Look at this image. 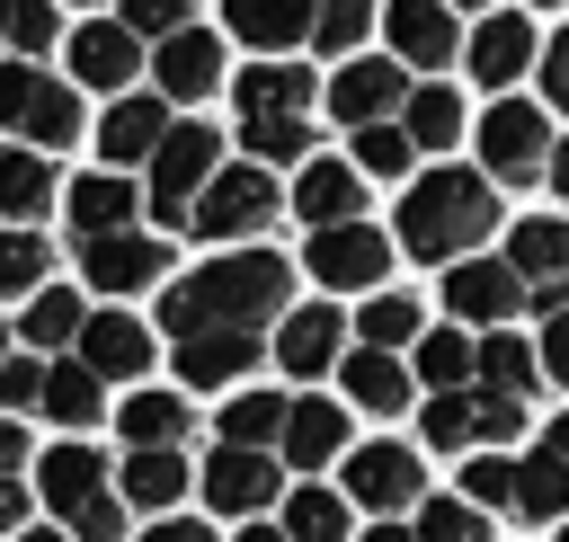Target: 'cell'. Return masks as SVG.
Wrapping results in <instances>:
<instances>
[{"instance_id": "3", "label": "cell", "mask_w": 569, "mask_h": 542, "mask_svg": "<svg viewBox=\"0 0 569 542\" xmlns=\"http://www.w3.org/2000/svg\"><path fill=\"white\" fill-rule=\"evenodd\" d=\"M480 160L498 169V187L551 178V124H542V107H525V98H498V107L480 116Z\"/></svg>"}, {"instance_id": "16", "label": "cell", "mask_w": 569, "mask_h": 542, "mask_svg": "<svg viewBox=\"0 0 569 542\" xmlns=\"http://www.w3.org/2000/svg\"><path fill=\"white\" fill-rule=\"evenodd\" d=\"M133 62H142V44H133V27H124V18H107V27H80V36H71V71H80L89 89H124V80H133Z\"/></svg>"}, {"instance_id": "43", "label": "cell", "mask_w": 569, "mask_h": 542, "mask_svg": "<svg viewBox=\"0 0 569 542\" xmlns=\"http://www.w3.org/2000/svg\"><path fill=\"white\" fill-rule=\"evenodd\" d=\"M44 258H53V249H44L36 231H0V293H27V284L44 275Z\"/></svg>"}, {"instance_id": "19", "label": "cell", "mask_w": 569, "mask_h": 542, "mask_svg": "<svg viewBox=\"0 0 569 542\" xmlns=\"http://www.w3.org/2000/svg\"><path fill=\"white\" fill-rule=\"evenodd\" d=\"M213 80H222L213 27H187V36H169V44H160V89H169V98H204Z\"/></svg>"}, {"instance_id": "59", "label": "cell", "mask_w": 569, "mask_h": 542, "mask_svg": "<svg viewBox=\"0 0 569 542\" xmlns=\"http://www.w3.org/2000/svg\"><path fill=\"white\" fill-rule=\"evenodd\" d=\"M365 542H418V533H400V524H373V533H365Z\"/></svg>"}, {"instance_id": "54", "label": "cell", "mask_w": 569, "mask_h": 542, "mask_svg": "<svg viewBox=\"0 0 569 542\" xmlns=\"http://www.w3.org/2000/svg\"><path fill=\"white\" fill-rule=\"evenodd\" d=\"M0 524H27V489L18 480H0Z\"/></svg>"}, {"instance_id": "50", "label": "cell", "mask_w": 569, "mask_h": 542, "mask_svg": "<svg viewBox=\"0 0 569 542\" xmlns=\"http://www.w3.org/2000/svg\"><path fill=\"white\" fill-rule=\"evenodd\" d=\"M116 533H124V506H116V498L71 506V542H116Z\"/></svg>"}, {"instance_id": "25", "label": "cell", "mask_w": 569, "mask_h": 542, "mask_svg": "<svg viewBox=\"0 0 569 542\" xmlns=\"http://www.w3.org/2000/svg\"><path fill=\"white\" fill-rule=\"evenodd\" d=\"M293 204H302L320 231H347V222H356V169L311 160V169H302V187H293Z\"/></svg>"}, {"instance_id": "51", "label": "cell", "mask_w": 569, "mask_h": 542, "mask_svg": "<svg viewBox=\"0 0 569 542\" xmlns=\"http://www.w3.org/2000/svg\"><path fill=\"white\" fill-rule=\"evenodd\" d=\"M178 18H187V9H178V0H151V9H142V0H133V9H124V27H133V36H142V27H151V36H187V27H178Z\"/></svg>"}, {"instance_id": "29", "label": "cell", "mask_w": 569, "mask_h": 542, "mask_svg": "<svg viewBox=\"0 0 569 542\" xmlns=\"http://www.w3.org/2000/svg\"><path fill=\"white\" fill-rule=\"evenodd\" d=\"M44 204H53V169H44V151H0V213L36 222Z\"/></svg>"}, {"instance_id": "61", "label": "cell", "mask_w": 569, "mask_h": 542, "mask_svg": "<svg viewBox=\"0 0 569 542\" xmlns=\"http://www.w3.org/2000/svg\"><path fill=\"white\" fill-rule=\"evenodd\" d=\"M0 44H9V27H0Z\"/></svg>"}, {"instance_id": "9", "label": "cell", "mask_w": 569, "mask_h": 542, "mask_svg": "<svg viewBox=\"0 0 569 542\" xmlns=\"http://www.w3.org/2000/svg\"><path fill=\"white\" fill-rule=\"evenodd\" d=\"M391 107H409V89H400V71H391V62H347V71H338V89H329V116H338V124H356V133H373Z\"/></svg>"}, {"instance_id": "46", "label": "cell", "mask_w": 569, "mask_h": 542, "mask_svg": "<svg viewBox=\"0 0 569 542\" xmlns=\"http://www.w3.org/2000/svg\"><path fill=\"white\" fill-rule=\"evenodd\" d=\"M462 489H471V506H507V498L525 489V471H516V462H498V453H480V462L462 471Z\"/></svg>"}, {"instance_id": "42", "label": "cell", "mask_w": 569, "mask_h": 542, "mask_svg": "<svg viewBox=\"0 0 569 542\" xmlns=\"http://www.w3.org/2000/svg\"><path fill=\"white\" fill-rule=\"evenodd\" d=\"M418 373H427V382H445V391H453V382H462V373H480V347H462V338H453V329H436V338H427V347H418Z\"/></svg>"}, {"instance_id": "58", "label": "cell", "mask_w": 569, "mask_h": 542, "mask_svg": "<svg viewBox=\"0 0 569 542\" xmlns=\"http://www.w3.org/2000/svg\"><path fill=\"white\" fill-rule=\"evenodd\" d=\"M551 187H560V195H569V142H560V151H551Z\"/></svg>"}, {"instance_id": "52", "label": "cell", "mask_w": 569, "mask_h": 542, "mask_svg": "<svg viewBox=\"0 0 569 542\" xmlns=\"http://www.w3.org/2000/svg\"><path fill=\"white\" fill-rule=\"evenodd\" d=\"M542 98L551 107H569V27L551 36V53H542Z\"/></svg>"}, {"instance_id": "6", "label": "cell", "mask_w": 569, "mask_h": 542, "mask_svg": "<svg viewBox=\"0 0 569 542\" xmlns=\"http://www.w3.org/2000/svg\"><path fill=\"white\" fill-rule=\"evenodd\" d=\"M204 178H222V169H213V133H204V124H178V133L160 142V160H151V204H160V222H187Z\"/></svg>"}, {"instance_id": "10", "label": "cell", "mask_w": 569, "mask_h": 542, "mask_svg": "<svg viewBox=\"0 0 569 542\" xmlns=\"http://www.w3.org/2000/svg\"><path fill=\"white\" fill-rule=\"evenodd\" d=\"M347 489L391 515V506L418 498V453H409V444H356V453H347Z\"/></svg>"}, {"instance_id": "48", "label": "cell", "mask_w": 569, "mask_h": 542, "mask_svg": "<svg viewBox=\"0 0 569 542\" xmlns=\"http://www.w3.org/2000/svg\"><path fill=\"white\" fill-rule=\"evenodd\" d=\"M44 382H53L44 364H27V355H9V364H0V418H9V409H36V400H44Z\"/></svg>"}, {"instance_id": "33", "label": "cell", "mask_w": 569, "mask_h": 542, "mask_svg": "<svg viewBox=\"0 0 569 542\" xmlns=\"http://www.w3.org/2000/svg\"><path fill=\"white\" fill-rule=\"evenodd\" d=\"M284 418H293L284 400H267V391H249V400H231V409H222V435H231L240 453H258V444H284Z\"/></svg>"}, {"instance_id": "35", "label": "cell", "mask_w": 569, "mask_h": 542, "mask_svg": "<svg viewBox=\"0 0 569 542\" xmlns=\"http://www.w3.org/2000/svg\"><path fill=\"white\" fill-rule=\"evenodd\" d=\"M187 489V462L178 453H124V498L133 506H169Z\"/></svg>"}, {"instance_id": "32", "label": "cell", "mask_w": 569, "mask_h": 542, "mask_svg": "<svg viewBox=\"0 0 569 542\" xmlns=\"http://www.w3.org/2000/svg\"><path fill=\"white\" fill-rule=\"evenodd\" d=\"M44 498L71 515V506H89V498H107L98 489V453L89 444H62V453H44Z\"/></svg>"}, {"instance_id": "28", "label": "cell", "mask_w": 569, "mask_h": 542, "mask_svg": "<svg viewBox=\"0 0 569 542\" xmlns=\"http://www.w3.org/2000/svg\"><path fill=\"white\" fill-rule=\"evenodd\" d=\"M329 453H347V418L329 400H302L284 418V462H329Z\"/></svg>"}, {"instance_id": "22", "label": "cell", "mask_w": 569, "mask_h": 542, "mask_svg": "<svg viewBox=\"0 0 569 542\" xmlns=\"http://www.w3.org/2000/svg\"><path fill=\"white\" fill-rule=\"evenodd\" d=\"M507 267L560 293V275H569V222H551V213H533V222H516V240H507Z\"/></svg>"}, {"instance_id": "1", "label": "cell", "mask_w": 569, "mask_h": 542, "mask_svg": "<svg viewBox=\"0 0 569 542\" xmlns=\"http://www.w3.org/2000/svg\"><path fill=\"white\" fill-rule=\"evenodd\" d=\"M267 311H284V258H267V249L213 258V267L178 275L169 302H160V320H169L178 338H213V329H249V338H258Z\"/></svg>"}, {"instance_id": "56", "label": "cell", "mask_w": 569, "mask_h": 542, "mask_svg": "<svg viewBox=\"0 0 569 542\" xmlns=\"http://www.w3.org/2000/svg\"><path fill=\"white\" fill-rule=\"evenodd\" d=\"M18 453H27V444H18V426H9V418H0V480H9V471H18Z\"/></svg>"}, {"instance_id": "40", "label": "cell", "mask_w": 569, "mask_h": 542, "mask_svg": "<svg viewBox=\"0 0 569 542\" xmlns=\"http://www.w3.org/2000/svg\"><path fill=\"white\" fill-rule=\"evenodd\" d=\"M480 382H489V391H507V400H525V382H533V355H525L516 338H480Z\"/></svg>"}, {"instance_id": "45", "label": "cell", "mask_w": 569, "mask_h": 542, "mask_svg": "<svg viewBox=\"0 0 569 542\" xmlns=\"http://www.w3.org/2000/svg\"><path fill=\"white\" fill-rule=\"evenodd\" d=\"M71 329H89V320H80V302H71V293H36V311H27V338H36V347H62Z\"/></svg>"}, {"instance_id": "39", "label": "cell", "mask_w": 569, "mask_h": 542, "mask_svg": "<svg viewBox=\"0 0 569 542\" xmlns=\"http://www.w3.org/2000/svg\"><path fill=\"white\" fill-rule=\"evenodd\" d=\"M400 338H418V302H409V293H373V302H365V347L391 355Z\"/></svg>"}, {"instance_id": "24", "label": "cell", "mask_w": 569, "mask_h": 542, "mask_svg": "<svg viewBox=\"0 0 569 542\" xmlns=\"http://www.w3.org/2000/svg\"><path fill=\"white\" fill-rule=\"evenodd\" d=\"M80 355H89V373H142V364H151V338H142L124 311H98V320L80 329Z\"/></svg>"}, {"instance_id": "53", "label": "cell", "mask_w": 569, "mask_h": 542, "mask_svg": "<svg viewBox=\"0 0 569 542\" xmlns=\"http://www.w3.org/2000/svg\"><path fill=\"white\" fill-rule=\"evenodd\" d=\"M542 364H551V382H569V311L542 329Z\"/></svg>"}, {"instance_id": "15", "label": "cell", "mask_w": 569, "mask_h": 542, "mask_svg": "<svg viewBox=\"0 0 569 542\" xmlns=\"http://www.w3.org/2000/svg\"><path fill=\"white\" fill-rule=\"evenodd\" d=\"M382 27H391V44H400V62H427V71H436V62H453V53L471 44L453 9H418V0H409V9H391Z\"/></svg>"}, {"instance_id": "55", "label": "cell", "mask_w": 569, "mask_h": 542, "mask_svg": "<svg viewBox=\"0 0 569 542\" xmlns=\"http://www.w3.org/2000/svg\"><path fill=\"white\" fill-rule=\"evenodd\" d=\"M142 542H213V533H204V524H151Z\"/></svg>"}, {"instance_id": "47", "label": "cell", "mask_w": 569, "mask_h": 542, "mask_svg": "<svg viewBox=\"0 0 569 542\" xmlns=\"http://www.w3.org/2000/svg\"><path fill=\"white\" fill-rule=\"evenodd\" d=\"M391 178V169H409V133H391V124H373V133H356V178Z\"/></svg>"}, {"instance_id": "34", "label": "cell", "mask_w": 569, "mask_h": 542, "mask_svg": "<svg viewBox=\"0 0 569 542\" xmlns=\"http://www.w3.org/2000/svg\"><path fill=\"white\" fill-rule=\"evenodd\" d=\"M284 533H293V542H347V498L293 489V498H284Z\"/></svg>"}, {"instance_id": "23", "label": "cell", "mask_w": 569, "mask_h": 542, "mask_svg": "<svg viewBox=\"0 0 569 542\" xmlns=\"http://www.w3.org/2000/svg\"><path fill=\"white\" fill-rule=\"evenodd\" d=\"M525 515H569V418L542 435V453L525 462V489H516Z\"/></svg>"}, {"instance_id": "12", "label": "cell", "mask_w": 569, "mask_h": 542, "mask_svg": "<svg viewBox=\"0 0 569 542\" xmlns=\"http://www.w3.org/2000/svg\"><path fill=\"white\" fill-rule=\"evenodd\" d=\"M222 27H231L240 44H258V53H284V44L320 36V9H293V0H231Z\"/></svg>"}, {"instance_id": "20", "label": "cell", "mask_w": 569, "mask_h": 542, "mask_svg": "<svg viewBox=\"0 0 569 542\" xmlns=\"http://www.w3.org/2000/svg\"><path fill=\"white\" fill-rule=\"evenodd\" d=\"M169 133H178V124L160 116V98H124V107L107 116V133H98V142H107V160L124 169V160H160V142H169Z\"/></svg>"}, {"instance_id": "31", "label": "cell", "mask_w": 569, "mask_h": 542, "mask_svg": "<svg viewBox=\"0 0 569 542\" xmlns=\"http://www.w3.org/2000/svg\"><path fill=\"white\" fill-rule=\"evenodd\" d=\"M347 391H356V409H373V418L409 409V373H400L391 355H373V347H365V355L347 364Z\"/></svg>"}, {"instance_id": "11", "label": "cell", "mask_w": 569, "mask_h": 542, "mask_svg": "<svg viewBox=\"0 0 569 542\" xmlns=\"http://www.w3.org/2000/svg\"><path fill=\"white\" fill-rule=\"evenodd\" d=\"M160 275H169V240L116 231V240L89 249V284H107V293H142V284H160Z\"/></svg>"}, {"instance_id": "49", "label": "cell", "mask_w": 569, "mask_h": 542, "mask_svg": "<svg viewBox=\"0 0 569 542\" xmlns=\"http://www.w3.org/2000/svg\"><path fill=\"white\" fill-rule=\"evenodd\" d=\"M365 27H373V18H365L356 0H338V9H320V36H311V44H329V53H356V36H365Z\"/></svg>"}, {"instance_id": "14", "label": "cell", "mask_w": 569, "mask_h": 542, "mask_svg": "<svg viewBox=\"0 0 569 542\" xmlns=\"http://www.w3.org/2000/svg\"><path fill=\"white\" fill-rule=\"evenodd\" d=\"M204 498H213L222 515H249V506H267V498H276V462H267V453L222 444V453L204 462Z\"/></svg>"}, {"instance_id": "7", "label": "cell", "mask_w": 569, "mask_h": 542, "mask_svg": "<svg viewBox=\"0 0 569 542\" xmlns=\"http://www.w3.org/2000/svg\"><path fill=\"white\" fill-rule=\"evenodd\" d=\"M516 426H525V400H507V391H445V400H427V444H471V435L507 444Z\"/></svg>"}, {"instance_id": "21", "label": "cell", "mask_w": 569, "mask_h": 542, "mask_svg": "<svg viewBox=\"0 0 569 542\" xmlns=\"http://www.w3.org/2000/svg\"><path fill=\"white\" fill-rule=\"evenodd\" d=\"M338 338H347V320H338V311H293V320H284V338H276V355H284V373H293V382H311V373H329Z\"/></svg>"}, {"instance_id": "60", "label": "cell", "mask_w": 569, "mask_h": 542, "mask_svg": "<svg viewBox=\"0 0 569 542\" xmlns=\"http://www.w3.org/2000/svg\"><path fill=\"white\" fill-rule=\"evenodd\" d=\"M27 542H62V533H27Z\"/></svg>"}, {"instance_id": "17", "label": "cell", "mask_w": 569, "mask_h": 542, "mask_svg": "<svg viewBox=\"0 0 569 542\" xmlns=\"http://www.w3.org/2000/svg\"><path fill=\"white\" fill-rule=\"evenodd\" d=\"M516 293H525V275L498 267V258H471V267L445 275V302H453L462 320H498V311H516Z\"/></svg>"}, {"instance_id": "8", "label": "cell", "mask_w": 569, "mask_h": 542, "mask_svg": "<svg viewBox=\"0 0 569 542\" xmlns=\"http://www.w3.org/2000/svg\"><path fill=\"white\" fill-rule=\"evenodd\" d=\"M382 267H391V240H382V231H365V222H347V231H320V240H311V275H320V284H338V293L382 284Z\"/></svg>"}, {"instance_id": "36", "label": "cell", "mask_w": 569, "mask_h": 542, "mask_svg": "<svg viewBox=\"0 0 569 542\" xmlns=\"http://www.w3.org/2000/svg\"><path fill=\"white\" fill-rule=\"evenodd\" d=\"M44 409L62 418V426H89L107 400H98V373L89 364H53V382H44Z\"/></svg>"}, {"instance_id": "18", "label": "cell", "mask_w": 569, "mask_h": 542, "mask_svg": "<svg viewBox=\"0 0 569 542\" xmlns=\"http://www.w3.org/2000/svg\"><path fill=\"white\" fill-rule=\"evenodd\" d=\"M258 364L249 329H213V338H178V382H240Z\"/></svg>"}, {"instance_id": "27", "label": "cell", "mask_w": 569, "mask_h": 542, "mask_svg": "<svg viewBox=\"0 0 569 542\" xmlns=\"http://www.w3.org/2000/svg\"><path fill=\"white\" fill-rule=\"evenodd\" d=\"M124 213H133V187L124 178H89V187H71V231L98 249V240H116L124 231Z\"/></svg>"}, {"instance_id": "26", "label": "cell", "mask_w": 569, "mask_h": 542, "mask_svg": "<svg viewBox=\"0 0 569 542\" xmlns=\"http://www.w3.org/2000/svg\"><path fill=\"white\" fill-rule=\"evenodd\" d=\"M178 435H187V400L178 391H133L124 400V444L133 453H169Z\"/></svg>"}, {"instance_id": "5", "label": "cell", "mask_w": 569, "mask_h": 542, "mask_svg": "<svg viewBox=\"0 0 569 542\" xmlns=\"http://www.w3.org/2000/svg\"><path fill=\"white\" fill-rule=\"evenodd\" d=\"M267 213H276V178H267V169H222V178L196 195L187 231H196V240H240V231H258Z\"/></svg>"}, {"instance_id": "2", "label": "cell", "mask_w": 569, "mask_h": 542, "mask_svg": "<svg viewBox=\"0 0 569 542\" xmlns=\"http://www.w3.org/2000/svg\"><path fill=\"white\" fill-rule=\"evenodd\" d=\"M498 222V195L480 169H427L409 195H400V240L409 258H453L462 240H480Z\"/></svg>"}, {"instance_id": "57", "label": "cell", "mask_w": 569, "mask_h": 542, "mask_svg": "<svg viewBox=\"0 0 569 542\" xmlns=\"http://www.w3.org/2000/svg\"><path fill=\"white\" fill-rule=\"evenodd\" d=\"M240 542H293V533H284V524H249Z\"/></svg>"}, {"instance_id": "62", "label": "cell", "mask_w": 569, "mask_h": 542, "mask_svg": "<svg viewBox=\"0 0 569 542\" xmlns=\"http://www.w3.org/2000/svg\"><path fill=\"white\" fill-rule=\"evenodd\" d=\"M560 542H569V524H560Z\"/></svg>"}, {"instance_id": "4", "label": "cell", "mask_w": 569, "mask_h": 542, "mask_svg": "<svg viewBox=\"0 0 569 542\" xmlns=\"http://www.w3.org/2000/svg\"><path fill=\"white\" fill-rule=\"evenodd\" d=\"M0 124L27 133V142H71L80 133V107L62 80H44L36 62H0Z\"/></svg>"}, {"instance_id": "30", "label": "cell", "mask_w": 569, "mask_h": 542, "mask_svg": "<svg viewBox=\"0 0 569 542\" xmlns=\"http://www.w3.org/2000/svg\"><path fill=\"white\" fill-rule=\"evenodd\" d=\"M302 98H311V80L293 62H258L240 80V116H302Z\"/></svg>"}, {"instance_id": "37", "label": "cell", "mask_w": 569, "mask_h": 542, "mask_svg": "<svg viewBox=\"0 0 569 542\" xmlns=\"http://www.w3.org/2000/svg\"><path fill=\"white\" fill-rule=\"evenodd\" d=\"M453 133H462V107H453V89H409V142L445 151Z\"/></svg>"}, {"instance_id": "44", "label": "cell", "mask_w": 569, "mask_h": 542, "mask_svg": "<svg viewBox=\"0 0 569 542\" xmlns=\"http://www.w3.org/2000/svg\"><path fill=\"white\" fill-rule=\"evenodd\" d=\"M0 27H9V44H18V53H44V44L62 36V18H53V9H36V0H9V9H0Z\"/></svg>"}, {"instance_id": "13", "label": "cell", "mask_w": 569, "mask_h": 542, "mask_svg": "<svg viewBox=\"0 0 569 542\" xmlns=\"http://www.w3.org/2000/svg\"><path fill=\"white\" fill-rule=\"evenodd\" d=\"M462 53H471V71H480L489 89H507V80L533 62V18L498 9V18H480V27H471V44H462Z\"/></svg>"}, {"instance_id": "38", "label": "cell", "mask_w": 569, "mask_h": 542, "mask_svg": "<svg viewBox=\"0 0 569 542\" xmlns=\"http://www.w3.org/2000/svg\"><path fill=\"white\" fill-rule=\"evenodd\" d=\"M240 133H249L258 160H302L311 151V124L302 116H240Z\"/></svg>"}, {"instance_id": "41", "label": "cell", "mask_w": 569, "mask_h": 542, "mask_svg": "<svg viewBox=\"0 0 569 542\" xmlns=\"http://www.w3.org/2000/svg\"><path fill=\"white\" fill-rule=\"evenodd\" d=\"M418 542H489V524H480L471 498H436V506L418 515Z\"/></svg>"}]
</instances>
